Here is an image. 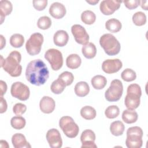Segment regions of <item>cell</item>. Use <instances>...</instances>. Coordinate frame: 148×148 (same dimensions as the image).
I'll use <instances>...</instances> for the list:
<instances>
[{
    "mask_svg": "<svg viewBox=\"0 0 148 148\" xmlns=\"http://www.w3.org/2000/svg\"><path fill=\"white\" fill-rule=\"evenodd\" d=\"M25 77L31 84L39 86L44 84L47 80L49 77V71L42 60H34L27 65Z\"/></svg>",
    "mask_w": 148,
    "mask_h": 148,
    "instance_id": "cell-1",
    "label": "cell"
},
{
    "mask_svg": "<svg viewBox=\"0 0 148 148\" xmlns=\"http://www.w3.org/2000/svg\"><path fill=\"white\" fill-rule=\"evenodd\" d=\"M1 66L3 70L12 77L20 76L22 72V66L20 65L21 60V55L16 50L12 51L6 59L1 56Z\"/></svg>",
    "mask_w": 148,
    "mask_h": 148,
    "instance_id": "cell-2",
    "label": "cell"
},
{
    "mask_svg": "<svg viewBox=\"0 0 148 148\" xmlns=\"http://www.w3.org/2000/svg\"><path fill=\"white\" fill-rule=\"evenodd\" d=\"M142 91L140 86L138 84H131L127 87V95L125 97L124 103L129 110H135L140 105V98Z\"/></svg>",
    "mask_w": 148,
    "mask_h": 148,
    "instance_id": "cell-3",
    "label": "cell"
},
{
    "mask_svg": "<svg viewBox=\"0 0 148 148\" xmlns=\"http://www.w3.org/2000/svg\"><path fill=\"white\" fill-rule=\"evenodd\" d=\"M99 44L108 56H115L120 51V42L111 34H105L101 36L99 39Z\"/></svg>",
    "mask_w": 148,
    "mask_h": 148,
    "instance_id": "cell-4",
    "label": "cell"
},
{
    "mask_svg": "<svg viewBox=\"0 0 148 148\" xmlns=\"http://www.w3.org/2000/svg\"><path fill=\"white\" fill-rule=\"evenodd\" d=\"M143 131L138 126L132 127L127 131L125 145L128 148H140L143 145Z\"/></svg>",
    "mask_w": 148,
    "mask_h": 148,
    "instance_id": "cell-5",
    "label": "cell"
},
{
    "mask_svg": "<svg viewBox=\"0 0 148 148\" xmlns=\"http://www.w3.org/2000/svg\"><path fill=\"white\" fill-rule=\"evenodd\" d=\"M59 125L64 134L69 138H75L79 134V126L70 116L62 117L59 121Z\"/></svg>",
    "mask_w": 148,
    "mask_h": 148,
    "instance_id": "cell-6",
    "label": "cell"
},
{
    "mask_svg": "<svg viewBox=\"0 0 148 148\" xmlns=\"http://www.w3.org/2000/svg\"><path fill=\"white\" fill-rule=\"evenodd\" d=\"M123 86L119 79H114L111 82L109 87L105 91V97L109 102H116L122 96Z\"/></svg>",
    "mask_w": 148,
    "mask_h": 148,
    "instance_id": "cell-7",
    "label": "cell"
},
{
    "mask_svg": "<svg viewBox=\"0 0 148 148\" xmlns=\"http://www.w3.org/2000/svg\"><path fill=\"white\" fill-rule=\"evenodd\" d=\"M43 42V36L39 32L32 34L25 43L27 53L30 56L38 54L40 52Z\"/></svg>",
    "mask_w": 148,
    "mask_h": 148,
    "instance_id": "cell-8",
    "label": "cell"
},
{
    "mask_svg": "<svg viewBox=\"0 0 148 148\" xmlns=\"http://www.w3.org/2000/svg\"><path fill=\"white\" fill-rule=\"evenodd\" d=\"M45 58L50 63L54 71L59 70L63 65L62 54L60 51L56 49H50L45 54Z\"/></svg>",
    "mask_w": 148,
    "mask_h": 148,
    "instance_id": "cell-9",
    "label": "cell"
},
{
    "mask_svg": "<svg viewBox=\"0 0 148 148\" xmlns=\"http://www.w3.org/2000/svg\"><path fill=\"white\" fill-rule=\"evenodd\" d=\"M11 95L20 101L27 100L30 95L28 87L20 82H16L12 84L10 89Z\"/></svg>",
    "mask_w": 148,
    "mask_h": 148,
    "instance_id": "cell-10",
    "label": "cell"
},
{
    "mask_svg": "<svg viewBox=\"0 0 148 148\" xmlns=\"http://www.w3.org/2000/svg\"><path fill=\"white\" fill-rule=\"evenodd\" d=\"M71 32L75 41L80 45H85L88 43L89 35L85 28L79 24H75L71 27Z\"/></svg>",
    "mask_w": 148,
    "mask_h": 148,
    "instance_id": "cell-11",
    "label": "cell"
},
{
    "mask_svg": "<svg viewBox=\"0 0 148 148\" xmlns=\"http://www.w3.org/2000/svg\"><path fill=\"white\" fill-rule=\"evenodd\" d=\"M121 3V1L103 0L100 3L99 9L104 15H111L120 8Z\"/></svg>",
    "mask_w": 148,
    "mask_h": 148,
    "instance_id": "cell-12",
    "label": "cell"
},
{
    "mask_svg": "<svg viewBox=\"0 0 148 148\" xmlns=\"http://www.w3.org/2000/svg\"><path fill=\"white\" fill-rule=\"evenodd\" d=\"M49 145L51 148H60L62 145V140L58 130L52 128L47 131L46 135Z\"/></svg>",
    "mask_w": 148,
    "mask_h": 148,
    "instance_id": "cell-13",
    "label": "cell"
},
{
    "mask_svg": "<svg viewBox=\"0 0 148 148\" xmlns=\"http://www.w3.org/2000/svg\"><path fill=\"white\" fill-rule=\"evenodd\" d=\"M122 66V62L117 58L105 60L102 64V69L103 71L108 74L117 72Z\"/></svg>",
    "mask_w": 148,
    "mask_h": 148,
    "instance_id": "cell-14",
    "label": "cell"
},
{
    "mask_svg": "<svg viewBox=\"0 0 148 148\" xmlns=\"http://www.w3.org/2000/svg\"><path fill=\"white\" fill-rule=\"evenodd\" d=\"M95 140V134L91 130H84L80 136V141L82 143V148H97L94 141Z\"/></svg>",
    "mask_w": 148,
    "mask_h": 148,
    "instance_id": "cell-15",
    "label": "cell"
},
{
    "mask_svg": "<svg viewBox=\"0 0 148 148\" xmlns=\"http://www.w3.org/2000/svg\"><path fill=\"white\" fill-rule=\"evenodd\" d=\"M65 6L60 2H56L53 3L49 8L50 14L54 18L60 19L64 17L66 14Z\"/></svg>",
    "mask_w": 148,
    "mask_h": 148,
    "instance_id": "cell-16",
    "label": "cell"
},
{
    "mask_svg": "<svg viewBox=\"0 0 148 148\" xmlns=\"http://www.w3.org/2000/svg\"><path fill=\"white\" fill-rule=\"evenodd\" d=\"M56 106L54 100L48 96H44L42 98L39 102V108L40 110L46 114L52 113Z\"/></svg>",
    "mask_w": 148,
    "mask_h": 148,
    "instance_id": "cell-17",
    "label": "cell"
},
{
    "mask_svg": "<svg viewBox=\"0 0 148 148\" xmlns=\"http://www.w3.org/2000/svg\"><path fill=\"white\" fill-rule=\"evenodd\" d=\"M12 143L15 148L31 147L30 144L27 141L25 136L20 133H16L12 136Z\"/></svg>",
    "mask_w": 148,
    "mask_h": 148,
    "instance_id": "cell-18",
    "label": "cell"
},
{
    "mask_svg": "<svg viewBox=\"0 0 148 148\" xmlns=\"http://www.w3.org/2000/svg\"><path fill=\"white\" fill-rule=\"evenodd\" d=\"M69 40V35L64 30H58L54 35V43L58 47L65 46Z\"/></svg>",
    "mask_w": 148,
    "mask_h": 148,
    "instance_id": "cell-19",
    "label": "cell"
},
{
    "mask_svg": "<svg viewBox=\"0 0 148 148\" xmlns=\"http://www.w3.org/2000/svg\"><path fill=\"white\" fill-rule=\"evenodd\" d=\"M13 5L12 3L7 0H1L0 1V15L1 18V24L6 16L9 15L12 12Z\"/></svg>",
    "mask_w": 148,
    "mask_h": 148,
    "instance_id": "cell-20",
    "label": "cell"
},
{
    "mask_svg": "<svg viewBox=\"0 0 148 148\" xmlns=\"http://www.w3.org/2000/svg\"><path fill=\"white\" fill-rule=\"evenodd\" d=\"M82 63L81 58L77 54H72L68 56L66 59V66L72 69L78 68Z\"/></svg>",
    "mask_w": 148,
    "mask_h": 148,
    "instance_id": "cell-21",
    "label": "cell"
},
{
    "mask_svg": "<svg viewBox=\"0 0 148 148\" xmlns=\"http://www.w3.org/2000/svg\"><path fill=\"white\" fill-rule=\"evenodd\" d=\"M90 92V87L86 82H79L75 86V92L76 95L80 97L86 96Z\"/></svg>",
    "mask_w": 148,
    "mask_h": 148,
    "instance_id": "cell-22",
    "label": "cell"
},
{
    "mask_svg": "<svg viewBox=\"0 0 148 148\" xmlns=\"http://www.w3.org/2000/svg\"><path fill=\"white\" fill-rule=\"evenodd\" d=\"M82 52L84 57L87 59H91L96 56L97 49L94 43L90 42L83 46Z\"/></svg>",
    "mask_w": 148,
    "mask_h": 148,
    "instance_id": "cell-23",
    "label": "cell"
},
{
    "mask_svg": "<svg viewBox=\"0 0 148 148\" xmlns=\"http://www.w3.org/2000/svg\"><path fill=\"white\" fill-rule=\"evenodd\" d=\"M138 118V113L134 110L126 109L123 112L122 119L127 124L135 123Z\"/></svg>",
    "mask_w": 148,
    "mask_h": 148,
    "instance_id": "cell-24",
    "label": "cell"
},
{
    "mask_svg": "<svg viewBox=\"0 0 148 148\" xmlns=\"http://www.w3.org/2000/svg\"><path fill=\"white\" fill-rule=\"evenodd\" d=\"M105 27L109 31L113 33L118 32L122 27L121 22L116 18H110L105 23Z\"/></svg>",
    "mask_w": 148,
    "mask_h": 148,
    "instance_id": "cell-25",
    "label": "cell"
},
{
    "mask_svg": "<svg viewBox=\"0 0 148 148\" xmlns=\"http://www.w3.org/2000/svg\"><path fill=\"white\" fill-rule=\"evenodd\" d=\"M92 87L96 90H101L103 88L107 83L106 77L102 75H98L94 76L91 80Z\"/></svg>",
    "mask_w": 148,
    "mask_h": 148,
    "instance_id": "cell-26",
    "label": "cell"
},
{
    "mask_svg": "<svg viewBox=\"0 0 148 148\" xmlns=\"http://www.w3.org/2000/svg\"><path fill=\"white\" fill-rule=\"evenodd\" d=\"M125 130V126L121 121H115L111 123L110 126V131L114 136L121 135Z\"/></svg>",
    "mask_w": 148,
    "mask_h": 148,
    "instance_id": "cell-27",
    "label": "cell"
},
{
    "mask_svg": "<svg viewBox=\"0 0 148 148\" xmlns=\"http://www.w3.org/2000/svg\"><path fill=\"white\" fill-rule=\"evenodd\" d=\"M81 116L86 120L94 119L97 115L95 109L90 106H83L80 110Z\"/></svg>",
    "mask_w": 148,
    "mask_h": 148,
    "instance_id": "cell-28",
    "label": "cell"
},
{
    "mask_svg": "<svg viewBox=\"0 0 148 148\" xmlns=\"http://www.w3.org/2000/svg\"><path fill=\"white\" fill-rule=\"evenodd\" d=\"M81 20L83 23L88 25H91L95 21L96 16L91 10H85L81 14Z\"/></svg>",
    "mask_w": 148,
    "mask_h": 148,
    "instance_id": "cell-29",
    "label": "cell"
},
{
    "mask_svg": "<svg viewBox=\"0 0 148 148\" xmlns=\"http://www.w3.org/2000/svg\"><path fill=\"white\" fill-rule=\"evenodd\" d=\"M26 124L25 119L20 116H14L11 119L10 124L11 126L16 130H21L23 129Z\"/></svg>",
    "mask_w": 148,
    "mask_h": 148,
    "instance_id": "cell-30",
    "label": "cell"
},
{
    "mask_svg": "<svg viewBox=\"0 0 148 148\" xmlns=\"http://www.w3.org/2000/svg\"><path fill=\"white\" fill-rule=\"evenodd\" d=\"M66 85L65 83L60 79L55 80L51 84L50 89L51 91L56 94H60L63 92Z\"/></svg>",
    "mask_w": 148,
    "mask_h": 148,
    "instance_id": "cell-31",
    "label": "cell"
},
{
    "mask_svg": "<svg viewBox=\"0 0 148 148\" xmlns=\"http://www.w3.org/2000/svg\"><path fill=\"white\" fill-rule=\"evenodd\" d=\"M24 43V36L20 34H14L10 38V44L15 48L21 47Z\"/></svg>",
    "mask_w": 148,
    "mask_h": 148,
    "instance_id": "cell-32",
    "label": "cell"
},
{
    "mask_svg": "<svg viewBox=\"0 0 148 148\" xmlns=\"http://www.w3.org/2000/svg\"><path fill=\"white\" fill-rule=\"evenodd\" d=\"M132 21L137 26H142L146 23V16L142 12H137L132 16Z\"/></svg>",
    "mask_w": 148,
    "mask_h": 148,
    "instance_id": "cell-33",
    "label": "cell"
},
{
    "mask_svg": "<svg viewBox=\"0 0 148 148\" xmlns=\"http://www.w3.org/2000/svg\"><path fill=\"white\" fill-rule=\"evenodd\" d=\"M121 77L123 80L129 82L135 80L136 75L134 70L130 68H127L121 72Z\"/></svg>",
    "mask_w": 148,
    "mask_h": 148,
    "instance_id": "cell-34",
    "label": "cell"
},
{
    "mask_svg": "<svg viewBox=\"0 0 148 148\" xmlns=\"http://www.w3.org/2000/svg\"><path fill=\"white\" fill-rule=\"evenodd\" d=\"M120 113V109L116 105H112L108 106L105 111V114L108 119H114L117 117Z\"/></svg>",
    "mask_w": 148,
    "mask_h": 148,
    "instance_id": "cell-35",
    "label": "cell"
},
{
    "mask_svg": "<svg viewBox=\"0 0 148 148\" xmlns=\"http://www.w3.org/2000/svg\"><path fill=\"white\" fill-rule=\"evenodd\" d=\"M51 20L48 16H42L40 17L37 22V26L41 29H47L51 27Z\"/></svg>",
    "mask_w": 148,
    "mask_h": 148,
    "instance_id": "cell-36",
    "label": "cell"
},
{
    "mask_svg": "<svg viewBox=\"0 0 148 148\" xmlns=\"http://www.w3.org/2000/svg\"><path fill=\"white\" fill-rule=\"evenodd\" d=\"M58 78L61 79L65 83L66 86L71 85L74 80V76L73 74L68 71H65L62 72L58 76Z\"/></svg>",
    "mask_w": 148,
    "mask_h": 148,
    "instance_id": "cell-37",
    "label": "cell"
},
{
    "mask_svg": "<svg viewBox=\"0 0 148 148\" xmlns=\"http://www.w3.org/2000/svg\"><path fill=\"white\" fill-rule=\"evenodd\" d=\"M26 110V105L22 103H17L14 105L13 108V112L17 116L22 115L25 112Z\"/></svg>",
    "mask_w": 148,
    "mask_h": 148,
    "instance_id": "cell-38",
    "label": "cell"
},
{
    "mask_svg": "<svg viewBox=\"0 0 148 148\" xmlns=\"http://www.w3.org/2000/svg\"><path fill=\"white\" fill-rule=\"evenodd\" d=\"M47 5V0H34L33 1L34 8L39 11L43 10L45 9Z\"/></svg>",
    "mask_w": 148,
    "mask_h": 148,
    "instance_id": "cell-39",
    "label": "cell"
},
{
    "mask_svg": "<svg viewBox=\"0 0 148 148\" xmlns=\"http://www.w3.org/2000/svg\"><path fill=\"white\" fill-rule=\"evenodd\" d=\"M125 7L130 10H132L136 8L140 5V1L139 0H131V1H123Z\"/></svg>",
    "mask_w": 148,
    "mask_h": 148,
    "instance_id": "cell-40",
    "label": "cell"
},
{
    "mask_svg": "<svg viewBox=\"0 0 148 148\" xmlns=\"http://www.w3.org/2000/svg\"><path fill=\"white\" fill-rule=\"evenodd\" d=\"M7 108H8V105H7V103L6 101L5 100V99L3 98V96L1 97V108H0V113H3L4 112H5L7 110Z\"/></svg>",
    "mask_w": 148,
    "mask_h": 148,
    "instance_id": "cell-41",
    "label": "cell"
},
{
    "mask_svg": "<svg viewBox=\"0 0 148 148\" xmlns=\"http://www.w3.org/2000/svg\"><path fill=\"white\" fill-rule=\"evenodd\" d=\"M0 86H1V97H2L6 92L7 85L4 81L1 80Z\"/></svg>",
    "mask_w": 148,
    "mask_h": 148,
    "instance_id": "cell-42",
    "label": "cell"
},
{
    "mask_svg": "<svg viewBox=\"0 0 148 148\" xmlns=\"http://www.w3.org/2000/svg\"><path fill=\"white\" fill-rule=\"evenodd\" d=\"M147 1H141L140 2V5L141 6L142 8L145 10H147Z\"/></svg>",
    "mask_w": 148,
    "mask_h": 148,
    "instance_id": "cell-43",
    "label": "cell"
},
{
    "mask_svg": "<svg viewBox=\"0 0 148 148\" xmlns=\"http://www.w3.org/2000/svg\"><path fill=\"white\" fill-rule=\"evenodd\" d=\"M0 37H1V47H0V49L2 50L4 46H5V44H6V39L5 38L3 37V36L2 35H0Z\"/></svg>",
    "mask_w": 148,
    "mask_h": 148,
    "instance_id": "cell-44",
    "label": "cell"
},
{
    "mask_svg": "<svg viewBox=\"0 0 148 148\" xmlns=\"http://www.w3.org/2000/svg\"><path fill=\"white\" fill-rule=\"evenodd\" d=\"M86 2L92 5H95L99 2V0H95V1H86Z\"/></svg>",
    "mask_w": 148,
    "mask_h": 148,
    "instance_id": "cell-45",
    "label": "cell"
}]
</instances>
